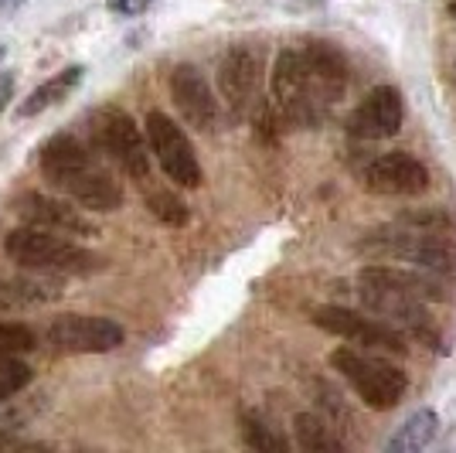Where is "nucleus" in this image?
I'll return each mask as SVG.
<instances>
[{
  "label": "nucleus",
  "instance_id": "nucleus-1",
  "mask_svg": "<svg viewBox=\"0 0 456 453\" xmlns=\"http://www.w3.org/2000/svg\"><path fill=\"white\" fill-rule=\"evenodd\" d=\"M41 174L86 211H116L123 188L76 133H55L41 147Z\"/></svg>",
  "mask_w": 456,
  "mask_h": 453
},
{
  "label": "nucleus",
  "instance_id": "nucleus-2",
  "mask_svg": "<svg viewBox=\"0 0 456 453\" xmlns=\"http://www.w3.org/2000/svg\"><path fill=\"white\" fill-rule=\"evenodd\" d=\"M358 297L364 310L379 314L385 321L409 324L419 331L429 327V301H443V286L433 273L422 269H399V266H364L358 273Z\"/></svg>",
  "mask_w": 456,
  "mask_h": 453
},
{
  "label": "nucleus",
  "instance_id": "nucleus-3",
  "mask_svg": "<svg viewBox=\"0 0 456 453\" xmlns=\"http://www.w3.org/2000/svg\"><path fill=\"white\" fill-rule=\"evenodd\" d=\"M4 252L11 263L35 269V273H72V276H89L102 269V259L89 249L69 243L52 228L20 226L4 239Z\"/></svg>",
  "mask_w": 456,
  "mask_h": 453
},
{
  "label": "nucleus",
  "instance_id": "nucleus-4",
  "mask_svg": "<svg viewBox=\"0 0 456 453\" xmlns=\"http://www.w3.org/2000/svg\"><path fill=\"white\" fill-rule=\"evenodd\" d=\"M330 368L341 372L344 382L358 392L368 409L375 413H385V409H395L409 389V378L402 368L388 365L381 358H371L364 351H354V348H334L330 351Z\"/></svg>",
  "mask_w": 456,
  "mask_h": 453
},
{
  "label": "nucleus",
  "instance_id": "nucleus-5",
  "mask_svg": "<svg viewBox=\"0 0 456 453\" xmlns=\"http://www.w3.org/2000/svg\"><path fill=\"white\" fill-rule=\"evenodd\" d=\"M89 140L99 153H106L113 164L126 170L136 181H147L151 174V153L147 136L140 133L136 119L119 106H99L89 116Z\"/></svg>",
  "mask_w": 456,
  "mask_h": 453
},
{
  "label": "nucleus",
  "instance_id": "nucleus-6",
  "mask_svg": "<svg viewBox=\"0 0 456 453\" xmlns=\"http://www.w3.org/2000/svg\"><path fill=\"white\" fill-rule=\"evenodd\" d=\"M143 127H147V147L157 157L160 170L167 174V181H174L177 188H198L205 174H201V164H198V153L191 147L188 133L160 110H151Z\"/></svg>",
  "mask_w": 456,
  "mask_h": 453
},
{
  "label": "nucleus",
  "instance_id": "nucleus-7",
  "mask_svg": "<svg viewBox=\"0 0 456 453\" xmlns=\"http://www.w3.org/2000/svg\"><path fill=\"white\" fill-rule=\"evenodd\" d=\"M126 341V331L110 317L61 314L48 327V344L58 355H106Z\"/></svg>",
  "mask_w": 456,
  "mask_h": 453
},
{
  "label": "nucleus",
  "instance_id": "nucleus-8",
  "mask_svg": "<svg viewBox=\"0 0 456 453\" xmlns=\"http://www.w3.org/2000/svg\"><path fill=\"white\" fill-rule=\"evenodd\" d=\"M362 185L381 198H416L429 188V168L409 151L379 153L362 170Z\"/></svg>",
  "mask_w": 456,
  "mask_h": 453
},
{
  "label": "nucleus",
  "instance_id": "nucleus-9",
  "mask_svg": "<svg viewBox=\"0 0 456 453\" xmlns=\"http://www.w3.org/2000/svg\"><path fill=\"white\" fill-rule=\"evenodd\" d=\"M310 321L317 324L321 331L334 334V338L354 341V344H364V348H379V351H395V355H405V338L392 324H381L364 317L358 310H347V307H338V303H327V307H317Z\"/></svg>",
  "mask_w": 456,
  "mask_h": 453
},
{
  "label": "nucleus",
  "instance_id": "nucleus-10",
  "mask_svg": "<svg viewBox=\"0 0 456 453\" xmlns=\"http://www.w3.org/2000/svg\"><path fill=\"white\" fill-rule=\"evenodd\" d=\"M259 78H263V58L248 45H232L218 62V93L225 99L235 119L256 106L259 99Z\"/></svg>",
  "mask_w": 456,
  "mask_h": 453
},
{
  "label": "nucleus",
  "instance_id": "nucleus-11",
  "mask_svg": "<svg viewBox=\"0 0 456 453\" xmlns=\"http://www.w3.org/2000/svg\"><path fill=\"white\" fill-rule=\"evenodd\" d=\"M405 123V103L395 86H375L358 103V110L347 119V133L354 140H388Z\"/></svg>",
  "mask_w": 456,
  "mask_h": 453
},
{
  "label": "nucleus",
  "instance_id": "nucleus-12",
  "mask_svg": "<svg viewBox=\"0 0 456 453\" xmlns=\"http://www.w3.org/2000/svg\"><path fill=\"white\" fill-rule=\"evenodd\" d=\"M171 99L177 113L184 116V123H191L194 130L208 133L218 127V99L211 93L208 78L201 76V69L188 62L177 65L171 72Z\"/></svg>",
  "mask_w": 456,
  "mask_h": 453
},
{
  "label": "nucleus",
  "instance_id": "nucleus-13",
  "mask_svg": "<svg viewBox=\"0 0 456 453\" xmlns=\"http://www.w3.org/2000/svg\"><path fill=\"white\" fill-rule=\"evenodd\" d=\"M18 215L28 226L52 228L58 235H95V226L82 215V208L48 194H28L18 202Z\"/></svg>",
  "mask_w": 456,
  "mask_h": 453
},
{
  "label": "nucleus",
  "instance_id": "nucleus-14",
  "mask_svg": "<svg viewBox=\"0 0 456 453\" xmlns=\"http://www.w3.org/2000/svg\"><path fill=\"white\" fill-rule=\"evenodd\" d=\"M300 55H304L310 82L321 89V95L327 99V103H334V99L347 89V78H351V69H347L344 52L338 48V45H330V41L314 38L300 48Z\"/></svg>",
  "mask_w": 456,
  "mask_h": 453
},
{
  "label": "nucleus",
  "instance_id": "nucleus-15",
  "mask_svg": "<svg viewBox=\"0 0 456 453\" xmlns=\"http://www.w3.org/2000/svg\"><path fill=\"white\" fill-rule=\"evenodd\" d=\"M58 297H61V286L55 280H45V276L0 280V317H18L24 310L55 303Z\"/></svg>",
  "mask_w": 456,
  "mask_h": 453
},
{
  "label": "nucleus",
  "instance_id": "nucleus-16",
  "mask_svg": "<svg viewBox=\"0 0 456 453\" xmlns=\"http://www.w3.org/2000/svg\"><path fill=\"white\" fill-rule=\"evenodd\" d=\"M82 76H86V69H82V65H69V69L55 72L48 82H41L38 89L20 103L18 116L20 119H28V116H38V113H45V110H52V106H58V103H65L69 95L76 93V86L82 82Z\"/></svg>",
  "mask_w": 456,
  "mask_h": 453
},
{
  "label": "nucleus",
  "instance_id": "nucleus-17",
  "mask_svg": "<svg viewBox=\"0 0 456 453\" xmlns=\"http://www.w3.org/2000/svg\"><path fill=\"white\" fill-rule=\"evenodd\" d=\"M439 436V416L433 409H416L399 423V430L385 440L388 453H419Z\"/></svg>",
  "mask_w": 456,
  "mask_h": 453
},
{
  "label": "nucleus",
  "instance_id": "nucleus-18",
  "mask_svg": "<svg viewBox=\"0 0 456 453\" xmlns=\"http://www.w3.org/2000/svg\"><path fill=\"white\" fill-rule=\"evenodd\" d=\"M293 433L297 443L310 453H338L344 450V440L334 433V426L314 413H297L293 416Z\"/></svg>",
  "mask_w": 456,
  "mask_h": 453
},
{
  "label": "nucleus",
  "instance_id": "nucleus-19",
  "mask_svg": "<svg viewBox=\"0 0 456 453\" xmlns=\"http://www.w3.org/2000/svg\"><path fill=\"white\" fill-rule=\"evenodd\" d=\"M242 440L246 447L263 453H286V440L280 433H273V426H266L259 416L242 413Z\"/></svg>",
  "mask_w": 456,
  "mask_h": 453
},
{
  "label": "nucleus",
  "instance_id": "nucleus-20",
  "mask_svg": "<svg viewBox=\"0 0 456 453\" xmlns=\"http://www.w3.org/2000/svg\"><path fill=\"white\" fill-rule=\"evenodd\" d=\"M147 208L153 211V218L157 222H164V226H188L191 211L188 205L174 194V191H151V198H147Z\"/></svg>",
  "mask_w": 456,
  "mask_h": 453
},
{
  "label": "nucleus",
  "instance_id": "nucleus-21",
  "mask_svg": "<svg viewBox=\"0 0 456 453\" xmlns=\"http://www.w3.org/2000/svg\"><path fill=\"white\" fill-rule=\"evenodd\" d=\"M31 385V368L14 355V358H0V406L24 392Z\"/></svg>",
  "mask_w": 456,
  "mask_h": 453
},
{
  "label": "nucleus",
  "instance_id": "nucleus-22",
  "mask_svg": "<svg viewBox=\"0 0 456 453\" xmlns=\"http://www.w3.org/2000/svg\"><path fill=\"white\" fill-rule=\"evenodd\" d=\"M35 348V331L28 324L0 321V358H14Z\"/></svg>",
  "mask_w": 456,
  "mask_h": 453
},
{
  "label": "nucleus",
  "instance_id": "nucleus-23",
  "mask_svg": "<svg viewBox=\"0 0 456 453\" xmlns=\"http://www.w3.org/2000/svg\"><path fill=\"white\" fill-rule=\"evenodd\" d=\"M153 0H106V7L113 11L116 18H140Z\"/></svg>",
  "mask_w": 456,
  "mask_h": 453
},
{
  "label": "nucleus",
  "instance_id": "nucleus-24",
  "mask_svg": "<svg viewBox=\"0 0 456 453\" xmlns=\"http://www.w3.org/2000/svg\"><path fill=\"white\" fill-rule=\"evenodd\" d=\"M11 99H14V72H0V113L7 110Z\"/></svg>",
  "mask_w": 456,
  "mask_h": 453
},
{
  "label": "nucleus",
  "instance_id": "nucleus-25",
  "mask_svg": "<svg viewBox=\"0 0 456 453\" xmlns=\"http://www.w3.org/2000/svg\"><path fill=\"white\" fill-rule=\"evenodd\" d=\"M24 4H28V0H0V14H14Z\"/></svg>",
  "mask_w": 456,
  "mask_h": 453
},
{
  "label": "nucleus",
  "instance_id": "nucleus-26",
  "mask_svg": "<svg viewBox=\"0 0 456 453\" xmlns=\"http://www.w3.org/2000/svg\"><path fill=\"white\" fill-rule=\"evenodd\" d=\"M446 14L456 21V0H446Z\"/></svg>",
  "mask_w": 456,
  "mask_h": 453
}]
</instances>
